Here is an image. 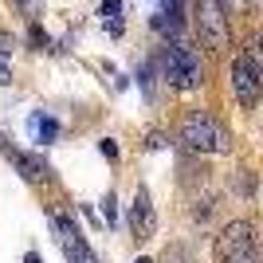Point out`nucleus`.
I'll use <instances>...</instances> for the list:
<instances>
[{
    "label": "nucleus",
    "instance_id": "obj_11",
    "mask_svg": "<svg viewBox=\"0 0 263 263\" xmlns=\"http://www.w3.org/2000/svg\"><path fill=\"white\" fill-rule=\"evenodd\" d=\"M161 263H197V259H193V252H189V248H181V243H173V248H165Z\"/></svg>",
    "mask_w": 263,
    "mask_h": 263
},
{
    "label": "nucleus",
    "instance_id": "obj_14",
    "mask_svg": "<svg viewBox=\"0 0 263 263\" xmlns=\"http://www.w3.org/2000/svg\"><path fill=\"white\" fill-rule=\"evenodd\" d=\"M12 47H16V35H12V32H4V28H0V55H8Z\"/></svg>",
    "mask_w": 263,
    "mask_h": 263
},
{
    "label": "nucleus",
    "instance_id": "obj_16",
    "mask_svg": "<svg viewBox=\"0 0 263 263\" xmlns=\"http://www.w3.org/2000/svg\"><path fill=\"white\" fill-rule=\"evenodd\" d=\"M99 149H102V154L110 157V161H118V145L110 142V138H102V142H99Z\"/></svg>",
    "mask_w": 263,
    "mask_h": 263
},
{
    "label": "nucleus",
    "instance_id": "obj_1",
    "mask_svg": "<svg viewBox=\"0 0 263 263\" xmlns=\"http://www.w3.org/2000/svg\"><path fill=\"white\" fill-rule=\"evenodd\" d=\"M181 142L197 154H232V138L228 130L212 118L209 110H189L181 122Z\"/></svg>",
    "mask_w": 263,
    "mask_h": 263
},
{
    "label": "nucleus",
    "instance_id": "obj_5",
    "mask_svg": "<svg viewBox=\"0 0 263 263\" xmlns=\"http://www.w3.org/2000/svg\"><path fill=\"white\" fill-rule=\"evenodd\" d=\"M259 87H263V67H259V55H255V47H248V51L232 63V90H236V99H240V106L252 110L255 102H259Z\"/></svg>",
    "mask_w": 263,
    "mask_h": 263
},
{
    "label": "nucleus",
    "instance_id": "obj_12",
    "mask_svg": "<svg viewBox=\"0 0 263 263\" xmlns=\"http://www.w3.org/2000/svg\"><path fill=\"white\" fill-rule=\"evenodd\" d=\"M28 40H32V47H35V51H47V47H51V35H47L44 28H40V24H32V32H28Z\"/></svg>",
    "mask_w": 263,
    "mask_h": 263
},
{
    "label": "nucleus",
    "instance_id": "obj_10",
    "mask_svg": "<svg viewBox=\"0 0 263 263\" xmlns=\"http://www.w3.org/2000/svg\"><path fill=\"white\" fill-rule=\"evenodd\" d=\"M99 16H102V24L110 28V35H122V0H99Z\"/></svg>",
    "mask_w": 263,
    "mask_h": 263
},
{
    "label": "nucleus",
    "instance_id": "obj_18",
    "mask_svg": "<svg viewBox=\"0 0 263 263\" xmlns=\"http://www.w3.org/2000/svg\"><path fill=\"white\" fill-rule=\"evenodd\" d=\"M236 4H240V0H220V8H224V12H232Z\"/></svg>",
    "mask_w": 263,
    "mask_h": 263
},
{
    "label": "nucleus",
    "instance_id": "obj_2",
    "mask_svg": "<svg viewBox=\"0 0 263 263\" xmlns=\"http://www.w3.org/2000/svg\"><path fill=\"white\" fill-rule=\"evenodd\" d=\"M216 263H259V240H255V224L252 220H232L224 224L212 243Z\"/></svg>",
    "mask_w": 263,
    "mask_h": 263
},
{
    "label": "nucleus",
    "instance_id": "obj_13",
    "mask_svg": "<svg viewBox=\"0 0 263 263\" xmlns=\"http://www.w3.org/2000/svg\"><path fill=\"white\" fill-rule=\"evenodd\" d=\"M102 216H106L110 228L118 224V200H114V193H106V197H102Z\"/></svg>",
    "mask_w": 263,
    "mask_h": 263
},
{
    "label": "nucleus",
    "instance_id": "obj_6",
    "mask_svg": "<svg viewBox=\"0 0 263 263\" xmlns=\"http://www.w3.org/2000/svg\"><path fill=\"white\" fill-rule=\"evenodd\" d=\"M197 28L209 47H228V12L220 8V0H197Z\"/></svg>",
    "mask_w": 263,
    "mask_h": 263
},
{
    "label": "nucleus",
    "instance_id": "obj_7",
    "mask_svg": "<svg viewBox=\"0 0 263 263\" xmlns=\"http://www.w3.org/2000/svg\"><path fill=\"white\" fill-rule=\"evenodd\" d=\"M130 228L138 240H149L157 228V216H154V204H149V189L138 185V193H134V204H130Z\"/></svg>",
    "mask_w": 263,
    "mask_h": 263
},
{
    "label": "nucleus",
    "instance_id": "obj_20",
    "mask_svg": "<svg viewBox=\"0 0 263 263\" xmlns=\"http://www.w3.org/2000/svg\"><path fill=\"white\" fill-rule=\"evenodd\" d=\"M134 263H154V259H134Z\"/></svg>",
    "mask_w": 263,
    "mask_h": 263
},
{
    "label": "nucleus",
    "instance_id": "obj_4",
    "mask_svg": "<svg viewBox=\"0 0 263 263\" xmlns=\"http://www.w3.org/2000/svg\"><path fill=\"white\" fill-rule=\"evenodd\" d=\"M165 79H169L177 90H197L200 79H204V67H200L197 47H189V44H173L169 47V55H165Z\"/></svg>",
    "mask_w": 263,
    "mask_h": 263
},
{
    "label": "nucleus",
    "instance_id": "obj_9",
    "mask_svg": "<svg viewBox=\"0 0 263 263\" xmlns=\"http://www.w3.org/2000/svg\"><path fill=\"white\" fill-rule=\"evenodd\" d=\"M28 130H32V142L51 145L55 138H59V122H55L51 114H32V118H28Z\"/></svg>",
    "mask_w": 263,
    "mask_h": 263
},
{
    "label": "nucleus",
    "instance_id": "obj_15",
    "mask_svg": "<svg viewBox=\"0 0 263 263\" xmlns=\"http://www.w3.org/2000/svg\"><path fill=\"white\" fill-rule=\"evenodd\" d=\"M4 83H12V63H8V55H0V87Z\"/></svg>",
    "mask_w": 263,
    "mask_h": 263
},
{
    "label": "nucleus",
    "instance_id": "obj_19",
    "mask_svg": "<svg viewBox=\"0 0 263 263\" xmlns=\"http://www.w3.org/2000/svg\"><path fill=\"white\" fill-rule=\"evenodd\" d=\"M24 263H44V259H40L35 252H28V255H24Z\"/></svg>",
    "mask_w": 263,
    "mask_h": 263
},
{
    "label": "nucleus",
    "instance_id": "obj_3",
    "mask_svg": "<svg viewBox=\"0 0 263 263\" xmlns=\"http://www.w3.org/2000/svg\"><path fill=\"white\" fill-rule=\"evenodd\" d=\"M47 220H51V232H55V240H59V248H63L67 263H99V255L90 252L87 236L75 228V216H71V212L51 209V212H47Z\"/></svg>",
    "mask_w": 263,
    "mask_h": 263
},
{
    "label": "nucleus",
    "instance_id": "obj_8",
    "mask_svg": "<svg viewBox=\"0 0 263 263\" xmlns=\"http://www.w3.org/2000/svg\"><path fill=\"white\" fill-rule=\"evenodd\" d=\"M4 154L16 161L20 177H24V181H32V185H40V181H47V177H51V165H47L40 154H24V149H12V145H4Z\"/></svg>",
    "mask_w": 263,
    "mask_h": 263
},
{
    "label": "nucleus",
    "instance_id": "obj_17",
    "mask_svg": "<svg viewBox=\"0 0 263 263\" xmlns=\"http://www.w3.org/2000/svg\"><path fill=\"white\" fill-rule=\"evenodd\" d=\"M16 4H20L24 12H40V4H44V0H16Z\"/></svg>",
    "mask_w": 263,
    "mask_h": 263
}]
</instances>
